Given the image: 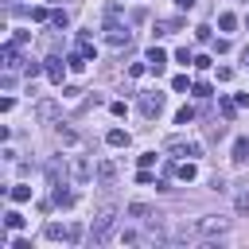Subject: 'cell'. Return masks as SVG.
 Instances as JSON below:
<instances>
[{
  "label": "cell",
  "mask_w": 249,
  "mask_h": 249,
  "mask_svg": "<svg viewBox=\"0 0 249 249\" xmlns=\"http://www.w3.org/2000/svg\"><path fill=\"white\" fill-rule=\"evenodd\" d=\"M113 218H117L113 206H101V210H97V218H93V226H89V237H93L97 245L109 241V233H113Z\"/></svg>",
  "instance_id": "cell-1"
},
{
  "label": "cell",
  "mask_w": 249,
  "mask_h": 249,
  "mask_svg": "<svg viewBox=\"0 0 249 249\" xmlns=\"http://www.w3.org/2000/svg\"><path fill=\"white\" fill-rule=\"evenodd\" d=\"M163 101H167V97H163L160 89H148V93H140V113H144V117H160V113H163Z\"/></svg>",
  "instance_id": "cell-2"
},
{
  "label": "cell",
  "mask_w": 249,
  "mask_h": 249,
  "mask_svg": "<svg viewBox=\"0 0 249 249\" xmlns=\"http://www.w3.org/2000/svg\"><path fill=\"white\" fill-rule=\"evenodd\" d=\"M167 152L187 156V160H198V156H202V144H198V140H183V136H175V140H167Z\"/></svg>",
  "instance_id": "cell-3"
},
{
  "label": "cell",
  "mask_w": 249,
  "mask_h": 249,
  "mask_svg": "<svg viewBox=\"0 0 249 249\" xmlns=\"http://www.w3.org/2000/svg\"><path fill=\"white\" fill-rule=\"evenodd\" d=\"M148 70H156V74H163V66H167V51L163 47H148Z\"/></svg>",
  "instance_id": "cell-4"
},
{
  "label": "cell",
  "mask_w": 249,
  "mask_h": 249,
  "mask_svg": "<svg viewBox=\"0 0 249 249\" xmlns=\"http://www.w3.org/2000/svg\"><path fill=\"white\" fill-rule=\"evenodd\" d=\"M105 31H109V47H128V39H132L128 27H121V23H109Z\"/></svg>",
  "instance_id": "cell-5"
},
{
  "label": "cell",
  "mask_w": 249,
  "mask_h": 249,
  "mask_svg": "<svg viewBox=\"0 0 249 249\" xmlns=\"http://www.w3.org/2000/svg\"><path fill=\"white\" fill-rule=\"evenodd\" d=\"M47 241H70V226H58V222H47Z\"/></svg>",
  "instance_id": "cell-6"
},
{
  "label": "cell",
  "mask_w": 249,
  "mask_h": 249,
  "mask_svg": "<svg viewBox=\"0 0 249 249\" xmlns=\"http://www.w3.org/2000/svg\"><path fill=\"white\" fill-rule=\"evenodd\" d=\"M105 144H109V148H128V132H124V128H109V132H105Z\"/></svg>",
  "instance_id": "cell-7"
},
{
  "label": "cell",
  "mask_w": 249,
  "mask_h": 249,
  "mask_svg": "<svg viewBox=\"0 0 249 249\" xmlns=\"http://www.w3.org/2000/svg\"><path fill=\"white\" fill-rule=\"evenodd\" d=\"M175 175H179L183 183H195V179H198V167H195V160H183V163L175 167Z\"/></svg>",
  "instance_id": "cell-8"
},
{
  "label": "cell",
  "mask_w": 249,
  "mask_h": 249,
  "mask_svg": "<svg viewBox=\"0 0 249 249\" xmlns=\"http://www.w3.org/2000/svg\"><path fill=\"white\" fill-rule=\"evenodd\" d=\"M70 175H74V183H86V179H89L93 171H89V163H86V160L78 156V160H74V167H70Z\"/></svg>",
  "instance_id": "cell-9"
},
{
  "label": "cell",
  "mask_w": 249,
  "mask_h": 249,
  "mask_svg": "<svg viewBox=\"0 0 249 249\" xmlns=\"http://www.w3.org/2000/svg\"><path fill=\"white\" fill-rule=\"evenodd\" d=\"M97 179H101V183H113V179H117V163H113V160H101V163H97Z\"/></svg>",
  "instance_id": "cell-10"
},
{
  "label": "cell",
  "mask_w": 249,
  "mask_h": 249,
  "mask_svg": "<svg viewBox=\"0 0 249 249\" xmlns=\"http://www.w3.org/2000/svg\"><path fill=\"white\" fill-rule=\"evenodd\" d=\"M218 109H222V117H226V121H233V117H237V109H241V105H237V101H233V97H218Z\"/></svg>",
  "instance_id": "cell-11"
},
{
  "label": "cell",
  "mask_w": 249,
  "mask_h": 249,
  "mask_svg": "<svg viewBox=\"0 0 249 249\" xmlns=\"http://www.w3.org/2000/svg\"><path fill=\"white\" fill-rule=\"evenodd\" d=\"M245 160H249V140L237 136V140H233V163H245Z\"/></svg>",
  "instance_id": "cell-12"
},
{
  "label": "cell",
  "mask_w": 249,
  "mask_h": 249,
  "mask_svg": "<svg viewBox=\"0 0 249 249\" xmlns=\"http://www.w3.org/2000/svg\"><path fill=\"white\" fill-rule=\"evenodd\" d=\"M54 206H62V210H66V206H74V195H70V191H66L62 183L54 187Z\"/></svg>",
  "instance_id": "cell-13"
},
{
  "label": "cell",
  "mask_w": 249,
  "mask_h": 249,
  "mask_svg": "<svg viewBox=\"0 0 249 249\" xmlns=\"http://www.w3.org/2000/svg\"><path fill=\"white\" fill-rule=\"evenodd\" d=\"M66 70H74V74H82V70H86V54H82V51H74V54L66 58Z\"/></svg>",
  "instance_id": "cell-14"
},
{
  "label": "cell",
  "mask_w": 249,
  "mask_h": 249,
  "mask_svg": "<svg viewBox=\"0 0 249 249\" xmlns=\"http://www.w3.org/2000/svg\"><path fill=\"white\" fill-rule=\"evenodd\" d=\"M8 195H12V202H27V198H31V187H27V183H16Z\"/></svg>",
  "instance_id": "cell-15"
},
{
  "label": "cell",
  "mask_w": 249,
  "mask_h": 249,
  "mask_svg": "<svg viewBox=\"0 0 249 249\" xmlns=\"http://www.w3.org/2000/svg\"><path fill=\"white\" fill-rule=\"evenodd\" d=\"M23 222H27V218H23L19 210H8V214H4V226H8V230H23Z\"/></svg>",
  "instance_id": "cell-16"
},
{
  "label": "cell",
  "mask_w": 249,
  "mask_h": 249,
  "mask_svg": "<svg viewBox=\"0 0 249 249\" xmlns=\"http://www.w3.org/2000/svg\"><path fill=\"white\" fill-rule=\"evenodd\" d=\"M47 78L51 82H62V62L58 58H47Z\"/></svg>",
  "instance_id": "cell-17"
},
{
  "label": "cell",
  "mask_w": 249,
  "mask_h": 249,
  "mask_svg": "<svg viewBox=\"0 0 249 249\" xmlns=\"http://www.w3.org/2000/svg\"><path fill=\"white\" fill-rule=\"evenodd\" d=\"M218 27H222V31H233V27H237V16H233V12H222V16H218Z\"/></svg>",
  "instance_id": "cell-18"
},
{
  "label": "cell",
  "mask_w": 249,
  "mask_h": 249,
  "mask_svg": "<svg viewBox=\"0 0 249 249\" xmlns=\"http://www.w3.org/2000/svg\"><path fill=\"white\" fill-rule=\"evenodd\" d=\"M195 121V105H183L179 113H175V124H191Z\"/></svg>",
  "instance_id": "cell-19"
},
{
  "label": "cell",
  "mask_w": 249,
  "mask_h": 249,
  "mask_svg": "<svg viewBox=\"0 0 249 249\" xmlns=\"http://www.w3.org/2000/svg\"><path fill=\"white\" fill-rule=\"evenodd\" d=\"M54 136H58V144H66V148H78V136H74L70 128H58Z\"/></svg>",
  "instance_id": "cell-20"
},
{
  "label": "cell",
  "mask_w": 249,
  "mask_h": 249,
  "mask_svg": "<svg viewBox=\"0 0 249 249\" xmlns=\"http://www.w3.org/2000/svg\"><path fill=\"white\" fill-rule=\"evenodd\" d=\"M171 89H175V93H187V89H191L187 74H175V78H171Z\"/></svg>",
  "instance_id": "cell-21"
},
{
  "label": "cell",
  "mask_w": 249,
  "mask_h": 249,
  "mask_svg": "<svg viewBox=\"0 0 249 249\" xmlns=\"http://www.w3.org/2000/svg\"><path fill=\"white\" fill-rule=\"evenodd\" d=\"M51 16H54V12H47V8H43V4H39V8H31V19H35V23H47V19H51Z\"/></svg>",
  "instance_id": "cell-22"
},
{
  "label": "cell",
  "mask_w": 249,
  "mask_h": 249,
  "mask_svg": "<svg viewBox=\"0 0 249 249\" xmlns=\"http://www.w3.org/2000/svg\"><path fill=\"white\" fill-rule=\"evenodd\" d=\"M51 23H54L58 31H66V23H70V16H66V12H54V16H51Z\"/></svg>",
  "instance_id": "cell-23"
},
{
  "label": "cell",
  "mask_w": 249,
  "mask_h": 249,
  "mask_svg": "<svg viewBox=\"0 0 249 249\" xmlns=\"http://www.w3.org/2000/svg\"><path fill=\"white\" fill-rule=\"evenodd\" d=\"M175 62H179V66H187V62H195V54H191L187 47H179V51H175Z\"/></svg>",
  "instance_id": "cell-24"
},
{
  "label": "cell",
  "mask_w": 249,
  "mask_h": 249,
  "mask_svg": "<svg viewBox=\"0 0 249 249\" xmlns=\"http://www.w3.org/2000/svg\"><path fill=\"white\" fill-rule=\"evenodd\" d=\"M136 183H140V187H148V183H152V171H148V167H140V171H136Z\"/></svg>",
  "instance_id": "cell-25"
},
{
  "label": "cell",
  "mask_w": 249,
  "mask_h": 249,
  "mask_svg": "<svg viewBox=\"0 0 249 249\" xmlns=\"http://www.w3.org/2000/svg\"><path fill=\"white\" fill-rule=\"evenodd\" d=\"M128 214H132V218H144V214H148V206H144V202H132V206H128Z\"/></svg>",
  "instance_id": "cell-26"
},
{
  "label": "cell",
  "mask_w": 249,
  "mask_h": 249,
  "mask_svg": "<svg viewBox=\"0 0 249 249\" xmlns=\"http://www.w3.org/2000/svg\"><path fill=\"white\" fill-rule=\"evenodd\" d=\"M195 97H210V86L206 82H195Z\"/></svg>",
  "instance_id": "cell-27"
},
{
  "label": "cell",
  "mask_w": 249,
  "mask_h": 249,
  "mask_svg": "<svg viewBox=\"0 0 249 249\" xmlns=\"http://www.w3.org/2000/svg\"><path fill=\"white\" fill-rule=\"evenodd\" d=\"M136 163H140V167H152V163H156V152H144V156H140Z\"/></svg>",
  "instance_id": "cell-28"
},
{
  "label": "cell",
  "mask_w": 249,
  "mask_h": 249,
  "mask_svg": "<svg viewBox=\"0 0 249 249\" xmlns=\"http://www.w3.org/2000/svg\"><path fill=\"white\" fill-rule=\"evenodd\" d=\"M82 233H86L82 226H70V245H78V241H82Z\"/></svg>",
  "instance_id": "cell-29"
},
{
  "label": "cell",
  "mask_w": 249,
  "mask_h": 249,
  "mask_svg": "<svg viewBox=\"0 0 249 249\" xmlns=\"http://www.w3.org/2000/svg\"><path fill=\"white\" fill-rule=\"evenodd\" d=\"M175 4H179L183 12H191V8H195V0H175Z\"/></svg>",
  "instance_id": "cell-30"
},
{
  "label": "cell",
  "mask_w": 249,
  "mask_h": 249,
  "mask_svg": "<svg viewBox=\"0 0 249 249\" xmlns=\"http://www.w3.org/2000/svg\"><path fill=\"white\" fill-rule=\"evenodd\" d=\"M245 27H249V19H245Z\"/></svg>",
  "instance_id": "cell-31"
}]
</instances>
